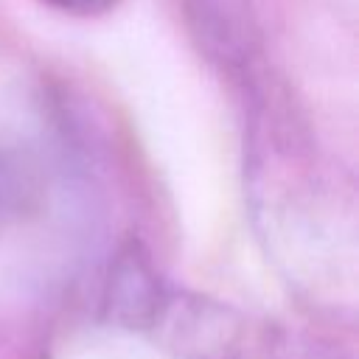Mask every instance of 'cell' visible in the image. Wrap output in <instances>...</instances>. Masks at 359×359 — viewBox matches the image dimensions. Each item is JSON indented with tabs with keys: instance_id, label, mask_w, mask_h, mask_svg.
Segmentation results:
<instances>
[{
	"instance_id": "6da1fadb",
	"label": "cell",
	"mask_w": 359,
	"mask_h": 359,
	"mask_svg": "<svg viewBox=\"0 0 359 359\" xmlns=\"http://www.w3.org/2000/svg\"><path fill=\"white\" fill-rule=\"evenodd\" d=\"M31 196L34 188L22 165L8 151H0V224L17 219L31 205Z\"/></svg>"
},
{
	"instance_id": "7a4b0ae2",
	"label": "cell",
	"mask_w": 359,
	"mask_h": 359,
	"mask_svg": "<svg viewBox=\"0 0 359 359\" xmlns=\"http://www.w3.org/2000/svg\"><path fill=\"white\" fill-rule=\"evenodd\" d=\"M39 3L59 14H70V17H98V14L112 11L121 0H39Z\"/></svg>"
}]
</instances>
